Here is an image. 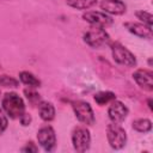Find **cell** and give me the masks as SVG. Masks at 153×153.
<instances>
[{
  "label": "cell",
  "instance_id": "obj_1",
  "mask_svg": "<svg viewBox=\"0 0 153 153\" xmlns=\"http://www.w3.org/2000/svg\"><path fill=\"white\" fill-rule=\"evenodd\" d=\"M2 110L11 118H20V116L25 112V104L22 97H19L16 92H7L2 97L1 100Z\"/></svg>",
  "mask_w": 153,
  "mask_h": 153
},
{
  "label": "cell",
  "instance_id": "obj_2",
  "mask_svg": "<svg viewBox=\"0 0 153 153\" xmlns=\"http://www.w3.org/2000/svg\"><path fill=\"white\" fill-rule=\"evenodd\" d=\"M84 42L91 48L98 49L106 44H110V37L104 27L92 26L84 33Z\"/></svg>",
  "mask_w": 153,
  "mask_h": 153
},
{
  "label": "cell",
  "instance_id": "obj_3",
  "mask_svg": "<svg viewBox=\"0 0 153 153\" xmlns=\"http://www.w3.org/2000/svg\"><path fill=\"white\" fill-rule=\"evenodd\" d=\"M106 137L111 148L121 149L127 142V133L120 123H110L106 128Z\"/></svg>",
  "mask_w": 153,
  "mask_h": 153
},
{
  "label": "cell",
  "instance_id": "obj_4",
  "mask_svg": "<svg viewBox=\"0 0 153 153\" xmlns=\"http://www.w3.org/2000/svg\"><path fill=\"white\" fill-rule=\"evenodd\" d=\"M111 54L115 62L126 67H134L136 65V59L131 51H129L124 45L121 43H112L111 44Z\"/></svg>",
  "mask_w": 153,
  "mask_h": 153
},
{
  "label": "cell",
  "instance_id": "obj_5",
  "mask_svg": "<svg viewBox=\"0 0 153 153\" xmlns=\"http://www.w3.org/2000/svg\"><path fill=\"white\" fill-rule=\"evenodd\" d=\"M72 143L76 152H85L91 143V135L86 127H76L72 131Z\"/></svg>",
  "mask_w": 153,
  "mask_h": 153
},
{
  "label": "cell",
  "instance_id": "obj_6",
  "mask_svg": "<svg viewBox=\"0 0 153 153\" xmlns=\"http://www.w3.org/2000/svg\"><path fill=\"white\" fill-rule=\"evenodd\" d=\"M73 111L75 114V117L84 124L86 126H92L96 121L93 110L91 105L87 102L84 100H76L73 103Z\"/></svg>",
  "mask_w": 153,
  "mask_h": 153
},
{
  "label": "cell",
  "instance_id": "obj_7",
  "mask_svg": "<svg viewBox=\"0 0 153 153\" xmlns=\"http://www.w3.org/2000/svg\"><path fill=\"white\" fill-rule=\"evenodd\" d=\"M37 141L43 147L44 151L51 152L56 146V135L50 126L42 127L37 133Z\"/></svg>",
  "mask_w": 153,
  "mask_h": 153
},
{
  "label": "cell",
  "instance_id": "obj_8",
  "mask_svg": "<svg viewBox=\"0 0 153 153\" xmlns=\"http://www.w3.org/2000/svg\"><path fill=\"white\" fill-rule=\"evenodd\" d=\"M82 19L90 23L92 26H98V27H106L112 24L111 17L99 11H87L82 14Z\"/></svg>",
  "mask_w": 153,
  "mask_h": 153
},
{
  "label": "cell",
  "instance_id": "obj_9",
  "mask_svg": "<svg viewBox=\"0 0 153 153\" xmlns=\"http://www.w3.org/2000/svg\"><path fill=\"white\" fill-rule=\"evenodd\" d=\"M108 115H109V118L111 120V122L121 123L124 121V118L128 115V108L122 102L114 99L112 102H110V106L108 109Z\"/></svg>",
  "mask_w": 153,
  "mask_h": 153
},
{
  "label": "cell",
  "instance_id": "obj_10",
  "mask_svg": "<svg viewBox=\"0 0 153 153\" xmlns=\"http://www.w3.org/2000/svg\"><path fill=\"white\" fill-rule=\"evenodd\" d=\"M135 82L146 91L153 90V73L148 69H136L133 74Z\"/></svg>",
  "mask_w": 153,
  "mask_h": 153
},
{
  "label": "cell",
  "instance_id": "obj_11",
  "mask_svg": "<svg viewBox=\"0 0 153 153\" xmlns=\"http://www.w3.org/2000/svg\"><path fill=\"white\" fill-rule=\"evenodd\" d=\"M124 27L133 35L140 37V38H146L151 39L152 38V27L145 25L143 23H135V22H127L123 24Z\"/></svg>",
  "mask_w": 153,
  "mask_h": 153
},
{
  "label": "cell",
  "instance_id": "obj_12",
  "mask_svg": "<svg viewBox=\"0 0 153 153\" xmlns=\"http://www.w3.org/2000/svg\"><path fill=\"white\" fill-rule=\"evenodd\" d=\"M99 6L104 13L115 14V16L123 14L127 10V6L122 0H102Z\"/></svg>",
  "mask_w": 153,
  "mask_h": 153
},
{
  "label": "cell",
  "instance_id": "obj_13",
  "mask_svg": "<svg viewBox=\"0 0 153 153\" xmlns=\"http://www.w3.org/2000/svg\"><path fill=\"white\" fill-rule=\"evenodd\" d=\"M38 111H39V116L43 121L49 122L53 121L55 117V108L51 103L48 102H41L38 105Z\"/></svg>",
  "mask_w": 153,
  "mask_h": 153
},
{
  "label": "cell",
  "instance_id": "obj_14",
  "mask_svg": "<svg viewBox=\"0 0 153 153\" xmlns=\"http://www.w3.org/2000/svg\"><path fill=\"white\" fill-rule=\"evenodd\" d=\"M19 79L23 84H25L27 87H31V88H35V87H39L41 85V81L39 79H37L32 73L27 72V71H23L19 73Z\"/></svg>",
  "mask_w": 153,
  "mask_h": 153
},
{
  "label": "cell",
  "instance_id": "obj_15",
  "mask_svg": "<svg viewBox=\"0 0 153 153\" xmlns=\"http://www.w3.org/2000/svg\"><path fill=\"white\" fill-rule=\"evenodd\" d=\"M93 99H94V102H96L98 105L103 106V105H105V104L112 102L114 99H116V96H115L114 92H110V91H102V92L96 93L94 97H93Z\"/></svg>",
  "mask_w": 153,
  "mask_h": 153
},
{
  "label": "cell",
  "instance_id": "obj_16",
  "mask_svg": "<svg viewBox=\"0 0 153 153\" xmlns=\"http://www.w3.org/2000/svg\"><path fill=\"white\" fill-rule=\"evenodd\" d=\"M66 2L75 10H88L97 4V0H66Z\"/></svg>",
  "mask_w": 153,
  "mask_h": 153
},
{
  "label": "cell",
  "instance_id": "obj_17",
  "mask_svg": "<svg viewBox=\"0 0 153 153\" xmlns=\"http://www.w3.org/2000/svg\"><path fill=\"white\" fill-rule=\"evenodd\" d=\"M133 129L139 133H148L152 129V122L148 118H137L133 122Z\"/></svg>",
  "mask_w": 153,
  "mask_h": 153
},
{
  "label": "cell",
  "instance_id": "obj_18",
  "mask_svg": "<svg viewBox=\"0 0 153 153\" xmlns=\"http://www.w3.org/2000/svg\"><path fill=\"white\" fill-rule=\"evenodd\" d=\"M18 80L17 79H14V78H12V76H10V75H1L0 76V85L2 86V87H6V88H14V87H17L18 86Z\"/></svg>",
  "mask_w": 153,
  "mask_h": 153
},
{
  "label": "cell",
  "instance_id": "obj_19",
  "mask_svg": "<svg viewBox=\"0 0 153 153\" xmlns=\"http://www.w3.org/2000/svg\"><path fill=\"white\" fill-rule=\"evenodd\" d=\"M135 16H136V18H137L140 22H142L145 25L152 27V19H153V17H152V14H151L149 12H146V11H137V12H135Z\"/></svg>",
  "mask_w": 153,
  "mask_h": 153
},
{
  "label": "cell",
  "instance_id": "obj_20",
  "mask_svg": "<svg viewBox=\"0 0 153 153\" xmlns=\"http://www.w3.org/2000/svg\"><path fill=\"white\" fill-rule=\"evenodd\" d=\"M24 93H25L27 100H29L32 105H36V104L39 105V103H41V97H39V94H38L36 91L31 90V87H30V88L24 90Z\"/></svg>",
  "mask_w": 153,
  "mask_h": 153
},
{
  "label": "cell",
  "instance_id": "obj_21",
  "mask_svg": "<svg viewBox=\"0 0 153 153\" xmlns=\"http://www.w3.org/2000/svg\"><path fill=\"white\" fill-rule=\"evenodd\" d=\"M7 124H8L7 117H6V115L4 114V110L0 108V134H2V133L6 130Z\"/></svg>",
  "mask_w": 153,
  "mask_h": 153
},
{
  "label": "cell",
  "instance_id": "obj_22",
  "mask_svg": "<svg viewBox=\"0 0 153 153\" xmlns=\"http://www.w3.org/2000/svg\"><path fill=\"white\" fill-rule=\"evenodd\" d=\"M37 151H38V147H37L33 142H31V141L27 142V143L22 148V152H29V153H30V152H37Z\"/></svg>",
  "mask_w": 153,
  "mask_h": 153
},
{
  "label": "cell",
  "instance_id": "obj_23",
  "mask_svg": "<svg viewBox=\"0 0 153 153\" xmlns=\"http://www.w3.org/2000/svg\"><path fill=\"white\" fill-rule=\"evenodd\" d=\"M20 123L23 124V126H29L30 124V122H31V117H30V115H27V114H23L22 116H20Z\"/></svg>",
  "mask_w": 153,
  "mask_h": 153
}]
</instances>
